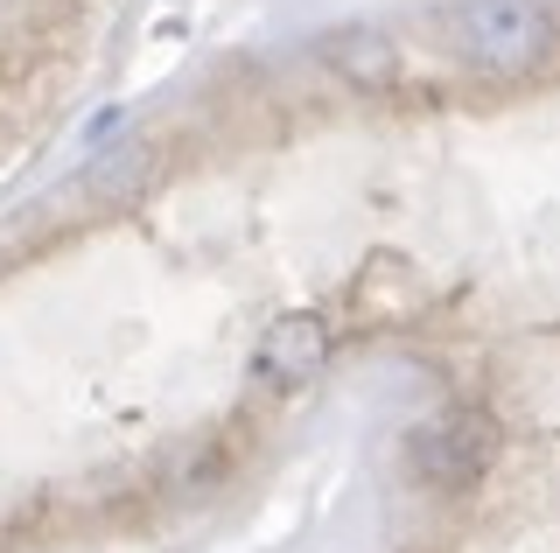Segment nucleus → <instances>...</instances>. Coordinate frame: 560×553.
I'll return each instance as SVG.
<instances>
[{
  "label": "nucleus",
  "mask_w": 560,
  "mask_h": 553,
  "mask_svg": "<svg viewBox=\"0 0 560 553\" xmlns=\"http://www.w3.org/2000/svg\"><path fill=\"white\" fill-rule=\"evenodd\" d=\"M448 36H455V57L483 78H525L553 57L560 28L539 0H463L448 14Z\"/></svg>",
  "instance_id": "1"
},
{
  "label": "nucleus",
  "mask_w": 560,
  "mask_h": 553,
  "mask_svg": "<svg viewBox=\"0 0 560 553\" xmlns=\"http://www.w3.org/2000/svg\"><path fill=\"white\" fill-rule=\"evenodd\" d=\"M498 456V421L483 407H448L407 435V462L428 491H469Z\"/></svg>",
  "instance_id": "2"
},
{
  "label": "nucleus",
  "mask_w": 560,
  "mask_h": 553,
  "mask_svg": "<svg viewBox=\"0 0 560 553\" xmlns=\"http://www.w3.org/2000/svg\"><path fill=\"white\" fill-rule=\"evenodd\" d=\"M329 365V322L308 316V308H288V316L267 322V337L253 343V372L267 378L273 392H294L308 378H323Z\"/></svg>",
  "instance_id": "3"
},
{
  "label": "nucleus",
  "mask_w": 560,
  "mask_h": 553,
  "mask_svg": "<svg viewBox=\"0 0 560 553\" xmlns=\"http://www.w3.org/2000/svg\"><path fill=\"white\" fill-rule=\"evenodd\" d=\"M323 63L358 92H385L399 78V49L378 36V28H329L323 36Z\"/></svg>",
  "instance_id": "4"
},
{
  "label": "nucleus",
  "mask_w": 560,
  "mask_h": 553,
  "mask_svg": "<svg viewBox=\"0 0 560 553\" xmlns=\"http://www.w3.org/2000/svg\"><path fill=\"white\" fill-rule=\"evenodd\" d=\"M148 168H154V148H148V141H133V148H113V154H98V162H92V176H84V183H92L98 197H133V189L148 183Z\"/></svg>",
  "instance_id": "5"
}]
</instances>
